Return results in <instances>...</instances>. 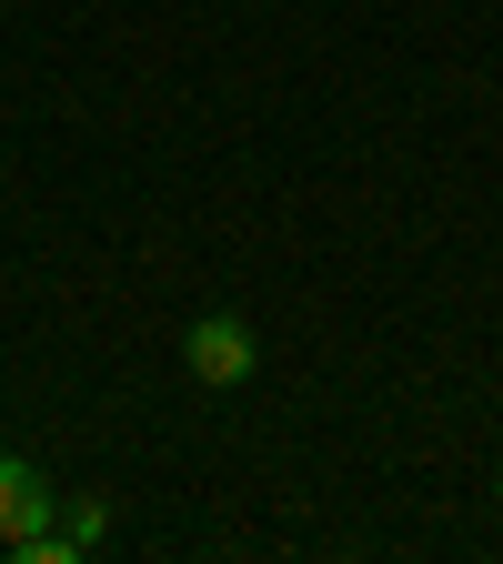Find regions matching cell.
Masks as SVG:
<instances>
[{"instance_id": "6da1fadb", "label": "cell", "mask_w": 503, "mask_h": 564, "mask_svg": "<svg viewBox=\"0 0 503 564\" xmlns=\"http://www.w3.org/2000/svg\"><path fill=\"white\" fill-rule=\"evenodd\" d=\"M182 364H192V383H211V393H232V383H252V364H262V343L242 333V313H201V323L182 333Z\"/></svg>"}, {"instance_id": "7a4b0ae2", "label": "cell", "mask_w": 503, "mask_h": 564, "mask_svg": "<svg viewBox=\"0 0 503 564\" xmlns=\"http://www.w3.org/2000/svg\"><path fill=\"white\" fill-rule=\"evenodd\" d=\"M51 524V474L31 454H0V544H21Z\"/></svg>"}, {"instance_id": "3957f363", "label": "cell", "mask_w": 503, "mask_h": 564, "mask_svg": "<svg viewBox=\"0 0 503 564\" xmlns=\"http://www.w3.org/2000/svg\"><path fill=\"white\" fill-rule=\"evenodd\" d=\"M61 534H70V554H91V544L111 534V514H101V505H81V514H70V524H61Z\"/></svg>"}]
</instances>
